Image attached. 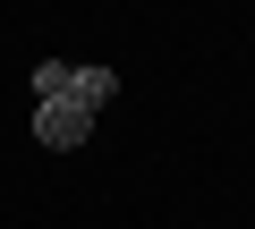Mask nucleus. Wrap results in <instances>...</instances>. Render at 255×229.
I'll return each instance as SVG.
<instances>
[{
	"label": "nucleus",
	"mask_w": 255,
	"mask_h": 229,
	"mask_svg": "<svg viewBox=\"0 0 255 229\" xmlns=\"http://www.w3.org/2000/svg\"><path fill=\"white\" fill-rule=\"evenodd\" d=\"M34 136H43L51 153H68V145L94 136V110H77V102H34Z\"/></svg>",
	"instance_id": "f257e3e1"
},
{
	"label": "nucleus",
	"mask_w": 255,
	"mask_h": 229,
	"mask_svg": "<svg viewBox=\"0 0 255 229\" xmlns=\"http://www.w3.org/2000/svg\"><path fill=\"white\" fill-rule=\"evenodd\" d=\"M111 93H119V76H111V68H77V60H68V93H60V102H77V110H102Z\"/></svg>",
	"instance_id": "f03ea898"
},
{
	"label": "nucleus",
	"mask_w": 255,
	"mask_h": 229,
	"mask_svg": "<svg viewBox=\"0 0 255 229\" xmlns=\"http://www.w3.org/2000/svg\"><path fill=\"white\" fill-rule=\"evenodd\" d=\"M60 93H68V60H43L34 68V102H60Z\"/></svg>",
	"instance_id": "7ed1b4c3"
}]
</instances>
